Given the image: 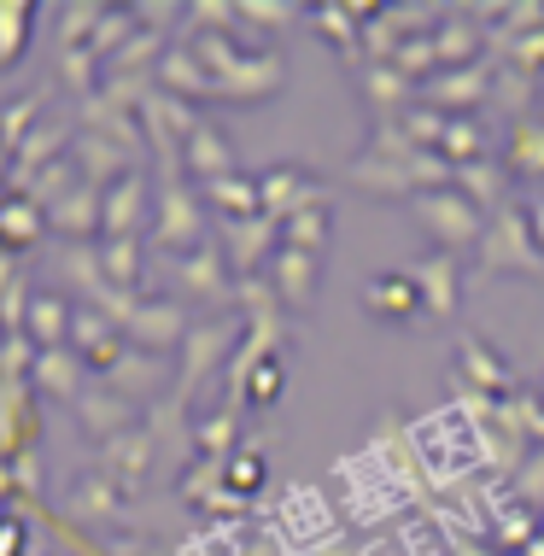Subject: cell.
I'll list each match as a JSON object with an SVG mask.
<instances>
[{"label":"cell","instance_id":"1","mask_svg":"<svg viewBox=\"0 0 544 556\" xmlns=\"http://www.w3.org/2000/svg\"><path fill=\"white\" fill-rule=\"evenodd\" d=\"M375 311H381V317H410V305H416V288L410 281H375Z\"/></svg>","mask_w":544,"mask_h":556},{"label":"cell","instance_id":"2","mask_svg":"<svg viewBox=\"0 0 544 556\" xmlns=\"http://www.w3.org/2000/svg\"><path fill=\"white\" fill-rule=\"evenodd\" d=\"M0 235H7V240H29V235H36L29 205H7V212H0Z\"/></svg>","mask_w":544,"mask_h":556},{"label":"cell","instance_id":"3","mask_svg":"<svg viewBox=\"0 0 544 556\" xmlns=\"http://www.w3.org/2000/svg\"><path fill=\"white\" fill-rule=\"evenodd\" d=\"M258 475H264L258 457H240V463H235V486H258Z\"/></svg>","mask_w":544,"mask_h":556}]
</instances>
